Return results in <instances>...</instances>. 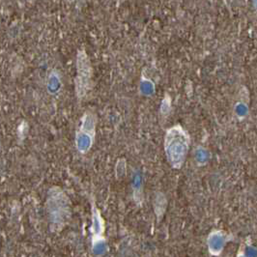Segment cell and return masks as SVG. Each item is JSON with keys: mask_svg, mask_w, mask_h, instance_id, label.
Masks as SVG:
<instances>
[{"mask_svg": "<svg viewBox=\"0 0 257 257\" xmlns=\"http://www.w3.org/2000/svg\"><path fill=\"white\" fill-rule=\"evenodd\" d=\"M190 145V137L180 126L167 131L166 136V153L172 166L179 167L187 154Z\"/></svg>", "mask_w": 257, "mask_h": 257, "instance_id": "6da1fadb", "label": "cell"}, {"mask_svg": "<svg viewBox=\"0 0 257 257\" xmlns=\"http://www.w3.org/2000/svg\"><path fill=\"white\" fill-rule=\"evenodd\" d=\"M77 93L83 97L89 89L91 82V68L88 57L84 52H79L77 57Z\"/></svg>", "mask_w": 257, "mask_h": 257, "instance_id": "7a4b0ae2", "label": "cell"}]
</instances>
